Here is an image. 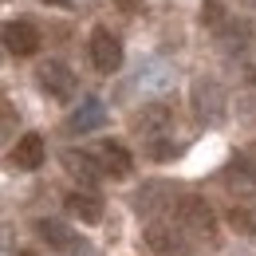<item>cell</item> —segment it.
Returning a JSON list of instances; mask_svg holds the SVG:
<instances>
[{"mask_svg":"<svg viewBox=\"0 0 256 256\" xmlns=\"http://www.w3.org/2000/svg\"><path fill=\"white\" fill-rule=\"evenodd\" d=\"M36 83H40V91L48 98H60V102H67V98L75 95V87H79L75 71L64 60H44V64L36 67Z\"/></svg>","mask_w":256,"mask_h":256,"instance_id":"2","label":"cell"},{"mask_svg":"<svg viewBox=\"0 0 256 256\" xmlns=\"http://www.w3.org/2000/svg\"><path fill=\"white\" fill-rule=\"evenodd\" d=\"M44 4H60V8H67V0H44Z\"/></svg>","mask_w":256,"mask_h":256,"instance_id":"21","label":"cell"},{"mask_svg":"<svg viewBox=\"0 0 256 256\" xmlns=\"http://www.w3.org/2000/svg\"><path fill=\"white\" fill-rule=\"evenodd\" d=\"M186 228L178 221H150L146 224V248L158 256H190V244H186V236H182Z\"/></svg>","mask_w":256,"mask_h":256,"instance_id":"3","label":"cell"},{"mask_svg":"<svg viewBox=\"0 0 256 256\" xmlns=\"http://www.w3.org/2000/svg\"><path fill=\"white\" fill-rule=\"evenodd\" d=\"M64 170L71 178H79L83 186H95L98 178H106L102 174V162L95 154H87V150H64Z\"/></svg>","mask_w":256,"mask_h":256,"instance_id":"11","label":"cell"},{"mask_svg":"<svg viewBox=\"0 0 256 256\" xmlns=\"http://www.w3.org/2000/svg\"><path fill=\"white\" fill-rule=\"evenodd\" d=\"M0 60H4V52H0Z\"/></svg>","mask_w":256,"mask_h":256,"instance_id":"25","label":"cell"},{"mask_svg":"<svg viewBox=\"0 0 256 256\" xmlns=\"http://www.w3.org/2000/svg\"><path fill=\"white\" fill-rule=\"evenodd\" d=\"M190 106H193V114H197L201 126H221L228 118V95H224V87L217 79H193Z\"/></svg>","mask_w":256,"mask_h":256,"instance_id":"1","label":"cell"},{"mask_svg":"<svg viewBox=\"0 0 256 256\" xmlns=\"http://www.w3.org/2000/svg\"><path fill=\"white\" fill-rule=\"evenodd\" d=\"M118 4H122L126 12H138V4H142V0H118Z\"/></svg>","mask_w":256,"mask_h":256,"instance_id":"20","label":"cell"},{"mask_svg":"<svg viewBox=\"0 0 256 256\" xmlns=\"http://www.w3.org/2000/svg\"><path fill=\"white\" fill-rule=\"evenodd\" d=\"M256 36V28L248 24V20H240V16H232L228 24H224V32H221V44L228 48V52H240L248 40Z\"/></svg>","mask_w":256,"mask_h":256,"instance_id":"15","label":"cell"},{"mask_svg":"<svg viewBox=\"0 0 256 256\" xmlns=\"http://www.w3.org/2000/svg\"><path fill=\"white\" fill-rule=\"evenodd\" d=\"M134 130H138L142 138L166 134V130H174V110H170L166 102H146V106L134 114Z\"/></svg>","mask_w":256,"mask_h":256,"instance_id":"9","label":"cell"},{"mask_svg":"<svg viewBox=\"0 0 256 256\" xmlns=\"http://www.w3.org/2000/svg\"><path fill=\"white\" fill-rule=\"evenodd\" d=\"M12 134H16V110H0V150H4V142H12Z\"/></svg>","mask_w":256,"mask_h":256,"instance_id":"19","label":"cell"},{"mask_svg":"<svg viewBox=\"0 0 256 256\" xmlns=\"http://www.w3.org/2000/svg\"><path fill=\"white\" fill-rule=\"evenodd\" d=\"M87 56H91L95 71L114 75V71L122 67V40L110 32V28H95V32H91V44H87Z\"/></svg>","mask_w":256,"mask_h":256,"instance_id":"4","label":"cell"},{"mask_svg":"<svg viewBox=\"0 0 256 256\" xmlns=\"http://www.w3.org/2000/svg\"><path fill=\"white\" fill-rule=\"evenodd\" d=\"M98 162H102V174H106V178H114V182L130 178V170H134V158H130V150L122 146V142H114V138L98 146Z\"/></svg>","mask_w":256,"mask_h":256,"instance_id":"10","label":"cell"},{"mask_svg":"<svg viewBox=\"0 0 256 256\" xmlns=\"http://www.w3.org/2000/svg\"><path fill=\"white\" fill-rule=\"evenodd\" d=\"M12 166L40 170V166H44V138H40V134H24V138L16 142V150H12Z\"/></svg>","mask_w":256,"mask_h":256,"instance_id":"14","label":"cell"},{"mask_svg":"<svg viewBox=\"0 0 256 256\" xmlns=\"http://www.w3.org/2000/svg\"><path fill=\"white\" fill-rule=\"evenodd\" d=\"M0 48L12 52V56H36V48H40L36 24H28V20H8L0 28Z\"/></svg>","mask_w":256,"mask_h":256,"instance_id":"6","label":"cell"},{"mask_svg":"<svg viewBox=\"0 0 256 256\" xmlns=\"http://www.w3.org/2000/svg\"><path fill=\"white\" fill-rule=\"evenodd\" d=\"M162 205H174V190H170L166 182H146L142 190L134 193V209H138V213H146V217H150V213H158Z\"/></svg>","mask_w":256,"mask_h":256,"instance_id":"13","label":"cell"},{"mask_svg":"<svg viewBox=\"0 0 256 256\" xmlns=\"http://www.w3.org/2000/svg\"><path fill=\"white\" fill-rule=\"evenodd\" d=\"M4 240H8V228H0V244H4Z\"/></svg>","mask_w":256,"mask_h":256,"instance_id":"23","label":"cell"},{"mask_svg":"<svg viewBox=\"0 0 256 256\" xmlns=\"http://www.w3.org/2000/svg\"><path fill=\"white\" fill-rule=\"evenodd\" d=\"M106 122V106H102V98H83L71 114H67V122H64V130L67 134H91V130H98Z\"/></svg>","mask_w":256,"mask_h":256,"instance_id":"7","label":"cell"},{"mask_svg":"<svg viewBox=\"0 0 256 256\" xmlns=\"http://www.w3.org/2000/svg\"><path fill=\"white\" fill-rule=\"evenodd\" d=\"M178 224L186 228V232H197V236H217V217H213V209H209V201H201V197H182L178 201Z\"/></svg>","mask_w":256,"mask_h":256,"instance_id":"5","label":"cell"},{"mask_svg":"<svg viewBox=\"0 0 256 256\" xmlns=\"http://www.w3.org/2000/svg\"><path fill=\"white\" fill-rule=\"evenodd\" d=\"M197 20H201V28H209V32H224V24L232 20L228 16V8H224L221 0H201V12H197Z\"/></svg>","mask_w":256,"mask_h":256,"instance_id":"16","label":"cell"},{"mask_svg":"<svg viewBox=\"0 0 256 256\" xmlns=\"http://www.w3.org/2000/svg\"><path fill=\"white\" fill-rule=\"evenodd\" d=\"M79 256H95V252H91V248H83V244H79Z\"/></svg>","mask_w":256,"mask_h":256,"instance_id":"22","label":"cell"},{"mask_svg":"<svg viewBox=\"0 0 256 256\" xmlns=\"http://www.w3.org/2000/svg\"><path fill=\"white\" fill-rule=\"evenodd\" d=\"M228 221H232V228H240V232H248V236H256V213H248V209H232L228 213Z\"/></svg>","mask_w":256,"mask_h":256,"instance_id":"18","label":"cell"},{"mask_svg":"<svg viewBox=\"0 0 256 256\" xmlns=\"http://www.w3.org/2000/svg\"><path fill=\"white\" fill-rule=\"evenodd\" d=\"M146 154L154 162H166L178 154V138H174V130H166V134H154V138H146Z\"/></svg>","mask_w":256,"mask_h":256,"instance_id":"17","label":"cell"},{"mask_svg":"<svg viewBox=\"0 0 256 256\" xmlns=\"http://www.w3.org/2000/svg\"><path fill=\"white\" fill-rule=\"evenodd\" d=\"M67 213L79 217L83 224H95V221H102V201L91 190H71L67 193Z\"/></svg>","mask_w":256,"mask_h":256,"instance_id":"12","label":"cell"},{"mask_svg":"<svg viewBox=\"0 0 256 256\" xmlns=\"http://www.w3.org/2000/svg\"><path fill=\"white\" fill-rule=\"evenodd\" d=\"M36 236H40L48 248H56V252H75V248H79L75 228L64 224V221H56V217H40V221H36Z\"/></svg>","mask_w":256,"mask_h":256,"instance_id":"8","label":"cell"},{"mask_svg":"<svg viewBox=\"0 0 256 256\" xmlns=\"http://www.w3.org/2000/svg\"><path fill=\"white\" fill-rule=\"evenodd\" d=\"M16 256H36V252H16Z\"/></svg>","mask_w":256,"mask_h":256,"instance_id":"24","label":"cell"}]
</instances>
